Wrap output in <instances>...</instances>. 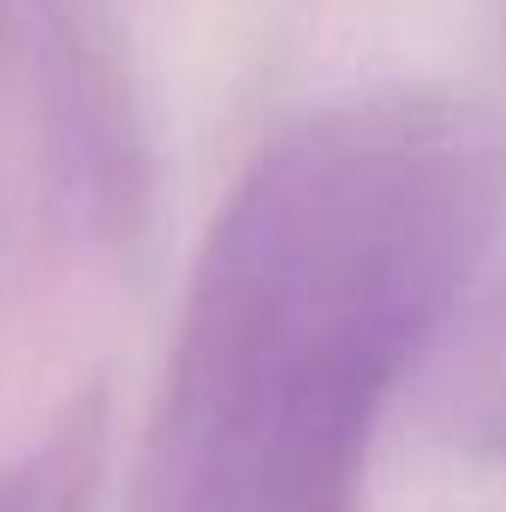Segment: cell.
<instances>
[{
	"instance_id": "2",
	"label": "cell",
	"mask_w": 506,
	"mask_h": 512,
	"mask_svg": "<svg viewBox=\"0 0 506 512\" xmlns=\"http://www.w3.org/2000/svg\"><path fill=\"white\" fill-rule=\"evenodd\" d=\"M18 60L36 84L42 155L66 215L102 245L131 239L149 197V155L114 42L78 0H30Z\"/></svg>"
},
{
	"instance_id": "3",
	"label": "cell",
	"mask_w": 506,
	"mask_h": 512,
	"mask_svg": "<svg viewBox=\"0 0 506 512\" xmlns=\"http://www.w3.org/2000/svg\"><path fill=\"white\" fill-rule=\"evenodd\" d=\"M108 471V393L78 387L48 429L6 465L0 512H96Z\"/></svg>"
},
{
	"instance_id": "4",
	"label": "cell",
	"mask_w": 506,
	"mask_h": 512,
	"mask_svg": "<svg viewBox=\"0 0 506 512\" xmlns=\"http://www.w3.org/2000/svg\"><path fill=\"white\" fill-rule=\"evenodd\" d=\"M441 417L459 447L506 459V268L459 328L441 382Z\"/></svg>"
},
{
	"instance_id": "1",
	"label": "cell",
	"mask_w": 506,
	"mask_h": 512,
	"mask_svg": "<svg viewBox=\"0 0 506 512\" xmlns=\"http://www.w3.org/2000/svg\"><path fill=\"white\" fill-rule=\"evenodd\" d=\"M506 197L501 126L429 84L274 131L197 251L137 512H358L376 429Z\"/></svg>"
}]
</instances>
